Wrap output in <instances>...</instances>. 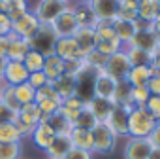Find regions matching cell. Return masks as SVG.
<instances>
[{
  "mask_svg": "<svg viewBox=\"0 0 160 159\" xmlns=\"http://www.w3.org/2000/svg\"><path fill=\"white\" fill-rule=\"evenodd\" d=\"M156 125V119L147 112L145 106H132L128 118V136L136 138H149Z\"/></svg>",
  "mask_w": 160,
  "mask_h": 159,
  "instance_id": "6da1fadb",
  "label": "cell"
},
{
  "mask_svg": "<svg viewBox=\"0 0 160 159\" xmlns=\"http://www.w3.org/2000/svg\"><path fill=\"white\" fill-rule=\"evenodd\" d=\"M57 40H58V36L55 34L51 25H40L38 32L28 40V46H30V49H34V51L42 53L43 57H47V55L55 53Z\"/></svg>",
  "mask_w": 160,
  "mask_h": 159,
  "instance_id": "7a4b0ae2",
  "label": "cell"
},
{
  "mask_svg": "<svg viewBox=\"0 0 160 159\" xmlns=\"http://www.w3.org/2000/svg\"><path fill=\"white\" fill-rule=\"evenodd\" d=\"M40 121H43V119H42V114H40V110H38L36 102L23 104V106L17 110L15 119H13V123L17 125V129L21 131V134H23V136H30L32 129H34Z\"/></svg>",
  "mask_w": 160,
  "mask_h": 159,
  "instance_id": "3957f363",
  "label": "cell"
},
{
  "mask_svg": "<svg viewBox=\"0 0 160 159\" xmlns=\"http://www.w3.org/2000/svg\"><path fill=\"white\" fill-rule=\"evenodd\" d=\"M68 6H70V0H38V4L32 12L42 25H51Z\"/></svg>",
  "mask_w": 160,
  "mask_h": 159,
  "instance_id": "277c9868",
  "label": "cell"
},
{
  "mask_svg": "<svg viewBox=\"0 0 160 159\" xmlns=\"http://www.w3.org/2000/svg\"><path fill=\"white\" fill-rule=\"evenodd\" d=\"M92 133V151L96 153H111L117 146V134L108 127V123H96Z\"/></svg>",
  "mask_w": 160,
  "mask_h": 159,
  "instance_id": "5b68a950",
  "label": "cell"
},
{
  "mask_svg": "<svg viewBox=\"0 0 160 159\" xmlns=\"http://www.w3.org/2000/svg\"><path fill=\"white\" fill-rule=\"evenodd\" d=\"M96 70H92L91 66H87L85 63V68L75 76V97L81 99L85 104L94 97V80H96Z\"/></svg>",
  "mask_w": 160,
  "mask_h": 159,
  "instance_id": "8992f818",
  "label": "cell"
},
{
  "mask_svg": "<svg viewBox=\"0 0 160 159\" xmlns=\"http://www.w3.org/2000/svg\"><path fill=\"white\" fill-rule=\"evenodd\" d=\"M40 25H42V23L38 21V17L34 15V12L28 10L27 14H23L19 19L13 21V25H12V32H13L15 36H19V38H23V40L28 42V40L38 32Z\"/></svg>",
  "mask_w": 160,
  "mask_h": 159,
  "instance_id": "52a82bcc",
  "label": "cell"
},
{
  "mask_svg": "<svg viewBox=\"0 0 160 159\" xmlns=\"http://www.w3.org/2000/svg\"><path fill=\"white\" fill-rule=\"evenodd\" d=\"M130 68H132V64H130L124 49H121V51H117V53H113V55L108 57V63H106L104 72L109 74L111 78H115L117 82H119V80H126Z\"/></svg>",
  "mask_w": 160,
  "mask_h": 159,
  "instance_id": "ba28073f",
  "label": "cell"
},
{
  "mask_svg": "<svg viewBox=\"0 0 160 159\" xmlns=\"http://www.w3.org/2000/svg\"><path fill=\"white\" fill-rule=\"evenodd\" d=\"M130 110L132 106H121L115 104L109 118L106 119L108 127L117 134V136H128V118H130Z\"/></svg>",
  "mask_w": 160,
  "mask_h": 159,
  "instance_id": "9c48e42d",
  "label": "cell"
},
{
  "mask_svg": "<svg viewBox=\"0 0 160 159\" xmlns=\"http://www.w3.org/2000/svg\"><path fill=\"white\" fill-rule=\"evenodd\" d=\"M51 29L55 30V34H57L58 38H68V36H73V34H75V30L79 29V25H77V21H75L72 4L51 23Z\"/></svg>",
  "mask_w": 160,
  "mask_h": 159,
  "instance_id": "30bf717a",
  "label": "cell"
},
{
  "mask_svg": "<svg viewBox=\"0 0 160 159\" xmlns=\"http://www.w3.org/2000/svg\"><path fill=\"white\" fill-rule=\"evenodd\" d=\"M28 70L25 68L23 61H8L6 63V68H4V74H2V84L4 85H21L28 80Z\"/></svg>",
  "mask_w": 160,
  "mask_h": 159,
  "instance_id": "8fae6325",
  "label": "cell"
},
{
  "mask_svg": "<svg viewBox=\"0 0 160 159\" xmlns=\"http://www.w3.org/2000/svg\"><path fill=\"white\" fill-rule=\"evenodd\" d=\"M151 150H152V144L149 138L128 136L124 144V159H147Z\"/></svg>",
  "mask_w": 160,
  "mask_h": 159,
  "instance_id": "7c38bea8",
  "label": "cell"
},
{
  "mask_svg": "<svg viewBox=\"0 0 160 159\" xmlns=\"http://www.w3.org/2000/svg\"><path fill=\"white\" fill-rule=\"evenodd\" d=\"M91 8L98 21H113L117 19L119 2L117 0H91Z\"/></svg>",
  "mask_w": 160,
  "mask_h": 159,
  "instance_id": "4fadbf2b",
  "label": "cell"
},
{
  "mask_svg": "<svg viewBox=\"0 0 160 159\" xmlns=\"http://www.w3.org/2000/svg\"><path fill=\"white\" fill-rule=\"evenodd\" d=\"M73 10V15H75V21L79 25V29H94L98 19L91 8V2H77L75 6H72Z\"/></svg>",
  "mask_w": 160,
  "mask_h": 159,
  "instance_id": "5bb4252c",
  "label": "cell"
},
{
  "mask_svg": "<svg viewBox=\"0 0 160 159\" xmlns=\"http://www.w3.org/2000/svg\"><path fill=\"white\" fill-rule=\"evenodd\" d=\"M55 131L49 127V123L47 121H40L34 129H32V133H30V138H32V142H34V146L36 148H40V150H47L49 146H51V142L55 140Z\"/></svg>",
  "mask_w": 160,
  "mask_h": 159,
  "instance_id": "9a60e30c",
  "label": "cell"
},
{
  "mask_svg": "<svg viewBox=\"0 0 160 159\" xmlns=\"http://www.w3.org/2000/svg\"><path fill=\"white\" fill-rule=\"evenodd\" d=\"M115 87H117V80H115V78H111V76L106 74L104 70H100V72L96 74V80H94V97H100V99H113Z\"/></svg>",
  "mask_w": 160,
  "mask_h": 159,
  "instance_id": "2e32d148",
  "label": "cell"
},
{
  "mask_svg": "<svg viewBox=\"0 0 160 159\" xmlns=\"http://www.w3.org/2000/svg\"><path fill=\"white\" fill-rule=\"evenodd\" d=\"M55 55L60 57L62 61H72V59H83L81 51H79L73 36H68V38H58L57 40V46H55Z\"/></svg>",
  "mask_w": 160,
  "mask_h": 159,
  "instance_id": "e0dca14e",
  "label": "cell"
},
{
  "mask_svg": "<svg viewBox=\"0 0 160 159\" xmlns=\"http://www.w3.org/2000/svg\"><path fill=\"white\" fill-rule=\"evenodd\" d=\"M87 106H89V110L92 112V116L96 118V121H98V123H106V119L109 118V114H111V110H113L115 102H113L111 99L92 97V99L87 102Z\"/></svg>",
  "mask_w": 160,
  "mask_h": 159,
  "instance_id": "ac0fdd59",
  "label": "cell"
},
{
  "mask_svg": "<svg viewBox=\"0 0 160 159\" xmlns=\"http://www.w3.org/2000/svg\"><path fill=\"white\" fill-rule=\"evenodd\" d=\"M73 40L81 51V55H89L91 51L96 49V34H94V29H77L75 34H73Z\"/></svg>",
  "mask_w": 160,
  "mask_h": 159,
  "instance_id": "d6986e66",
  "label": "cell"
},
{
  "mask_svg": "<svg viewBox=\"0 0 160 159\" xmlns=\"http://www.w3.org/2000/svg\"><path fill=\"white\" fill-rule=\"evenodd\" d=\"M72 148L73 146H72V140L68 134H57L55 140L51 142V146L45 150V155H47V159H64Z\"/></svg>",
  "mask_w": 160,
  "mask_h": 159,
  "instance_id": "ffe728a7",
  "label": "cell"
},
{
  "mask_svg": "<svg viewBox=\"0 0 160 159\" xmlns=\"http://www.w3.org/2000/svg\"><path fill=\"white\" fill-rule=\"evenodd\" d=\"M158 42H160V40L156 38V34H154L152 30H138V32L134 34V38L130 40L128 46L139 47V49L149 51V53L152 55V51H154V47L158 46Z\"/></svg>",
  "mask_w": 160,
  "mask_h": 159,
  "instance_id": "44dd1931",
  "label": "cell"
},
{
  "mask_svg": "<svg viewBox=\"0 0 160 159\" xmlns=\"http://www.w3.org/2000/svg\"><path fill=\"white\" fill-rule=\"evenodd\" d=\"M75 76H72V74H62V76H58L55 82H51V85L55 87V91H57V95L64 101V99H68V97H73L75 95Z\"/></svg>",
  "mask_w": 160,
  "mask_h": 159,
  "instance_id": "7402d4cb",
  "label": "cell"
},
{
  "mask_svg": "<svg viewBox=\"0 0 160 159\" xmlns=\"http://www.w3.org/2000/svg\"><path fill=\"white\" fill-rule=\"evenodd\" d=\"M28 10V0H0V12L6 14L12 21L19 19Z\"/></svg>",
  "mask_w": 160,
  "mask_h": 159,
  "instance_id": "603a6c76",
  "label": "cell"
},
{
  "mask_svg": "<svg viewBox=\"0 0 160 159\" xmlns=\"http://www.w3.org/2000/svg\"><path fill=\"white\" fill-rule=\"evenodd\" d=\"M8 38H10V47H8V55H6L8 61H23V57L30 49L28 42L23 40V38H19V36H15L13 32L8 34Z\"/></svg>",
  "mask_w": 160,
  "mask_h": 159,
  "instance_id": "cb8c5ba5",
  "label": "cell"
},
{
  "mask_svg": "<svg viewBox=\"0 0 160 159\" xmlns=\"http://www.w3.org/2000/svg\"><path fill=\"white\" fill-rule=\"evenodd\" d=\"M42 72L45 74V78L49 80V84H51V82H55L58 76L64 74V61H62L60 57H57L55 53H53V55H47L45 61H43Z\"/></svg>",
  "mask_w": 160,
  "mask_h": 159,
  "instance_id": "d4e9b609",
  "label": "cell"
},
{
  "mask_svg": "<svg viewBox=\"0 0 160 159\" xmlns=\"http://www.w3.org/2000/svg\"><path fill=\"white\" fill-rule=\"evenodd\" d=\"M70 140H72V146L73 148H79V150H87V151H92V133L87 131V129H79V127H73L70 131Z\"/></svg>",
  "mask_w": 160,
  "mask_h": 159,
  "instance_id": "484cf974",
  "label": "cell"
},
{
  "mask_svg": "<svg viewBox=\"0 0 160 159\" xmlns=\"http://www.w3.org/2000/svg\"><path fill=\"white\" fill-rule=\"evenodd\" d=\"M85 106V102L81 101V99H77L75 95L73 97H68V99H64L62 102H60V114L73 125V121H75V118H77V114L81 112V108Z\"/></svg>",
  "mask_w": 160,
  "mask_h": 159,
  "instance_id": "4316f807",
  "label": "cell"
},
{
  "mask_svg": "<svg viewBox=\"0 0 160 159\" xmlns=\"http://www.w3.org/2000/svg\"><path fill=\"white\" fill-rule=\"evenodd\" d=\"M111 25H113V30H115L117 38L121 40L122 47H124V46H128V44H130V40H132V38H134V34H136V29H134V21L113 19V21H111Z\"/></svg>",
  "mask_w": 160,
  "mask_h": 159,
  "instance_id": "83f0119b",
  "label": "cell"
},
{
  "mask_svg": "<svg viewBox=\"0 0 160 159\" xmlns=\"http://www.w3.org/2000/svg\"><path fill=\"white\" fill-rule=\"evenodd\" d=\"M122 49H124L132 66H152V55L149 51H143V49L134 47V46H124Z\"/></svg>",
  "mask_w": 160,
  "mask_h": 159,
  "instance_id": "f1b7e54d",
  "label": "cell"
},
{
  "mask_svg": "<svg viewBox=\"0 0 160 159\" xmlns=\"http://www.w3.org/2000/svg\"><path fill=\"white\" fill-rule=\"evenodd\" d=\"M152 74H154L152 66H132L126 80L130 82L132 87H139V85H147V82L151 80Z\"/></svg>",
  "mask_w": 160,
  "mask_h": 159,
  "instance_id": "f546056e",
  "label": "cell"
},
{
  "mask_svg": "<svg viewBox=\"0 0 160 159\" xmlns=\"http://www.w3.org/2000/svg\"><path fill=\"white\" fill-rule=\"evenodd\" d=\"M111 101L115 104H121V106H132V85L128 80H119L117 82V87H115Z\"/></svg>",
  "mask_w": 160,
  "mask_h": 159,
  "instance_id": "4dcf8cb0",
  "label": "cell"
},
{
  "mask_svg": "<svg viewBox=\"0 0 160 159\" xmlns=\"http://www.w3.org/2000/svg\"><path fill=\"white\" fill-rule=\"evenodd\" d=\"M25 136L21 134V131L17 129V125L13 121H6V123H0V142H15L21 144Z\"/></svg>",
  "mask_w": 160,
  "mask_h": 159,
  "instance_id": "1f68e13d",
  "label": "cell"
},
{
  "mask_svg": "<svg viewBox=\"0 0 160 159\" xmlns=\"http://www.w3.org/2000/svg\"><path fill=\"white\" fill-rule=\"evenodd\" d=\"M49 123V127L55 131V134H70V131L73 129V125L60 114V112H55L53 116H49L45 119Z\"/></svg>",
  "mask_w": 160,
  "mask_h": 159,
  "instance_id": "d6a6232c",
  "label": "cell"
},
{
  "mask_svg": "<svg viewBox=\"0 0 160 159\" xmlns=\"http://www.w3.org/2000/svg\"><path fill=\"white\" fill-rule=\"evenodd\" d=\"M158 10H160V4L156 0H141L138 4V17L145 21H154L158 15Z\"/></svg>",
  "mask_w": 160,
  "mask_h": 159,
  "instance_id": "836d02e7",
  "label": "cell"
},
{
  "mask_svg": "<svg viewBox=\"0 0 160 159\" xmlns=\"http://www.w3.org/2000/svg\"><path fill=\"white\" fill-rule=\"evenodd\" d=\"M96 118L92 116V112L89 110V106L85 104L83 108H81V112L77 114V118H75V121H73V127H79V129H87V131H92L94 127H96Z\"/></svg>",
  "mask_w": 160,
  "mask_h": 159,
  "instance_id": "e575fe53",
  "label": "cell"
},
{
  "mask_svg": "<svg viewBox=\"0 0 160 159\" xmlns=\"http://www.w3.org/2000/svg\"><path fill=\"white\" fill-rule=\"evenodd\" d=\"M43 61H45V57H43L42 53L34 51V49H28V53L23 57V64H25V68L28 70V74L40 72V70L43 68Z\"/></svg>",
  "mask_w": 160,
  "mask_h": 159,
  "instance_id": "d590c367",
  "label": "cell"
},
{
  "mask_svg": "<svg viewBox=\"0 0 160 159\" xmlns=\"http://www.w3.org/2000/svg\"><path fill=\"white\" fill-rule=\"evenodd\" d=\"M13 91H15L17 102H19L21 106H23V104H30V102L36 101V89L30 87L28 82H25V84H21V85H15Z\"/></svg>",
  "mask_w": 160,
  "mask_h": 159,
  "instance_id": "8d00e7d4",
  "label": "cell"
},
{
  "mask_svg": "<svg viewBox=\"0 0 160 159\" xmlns=\"http://www.w3.org/2000/svg\"><path fill=\"white\" fill-rule=\"evenodd\" d=\"M60 102L62 101H53V99H43V101H36V106L42 114V119L45 121L49 116H53L55 112L60 110Z\"/></svg>",
  "mask_w": 160,
  "mask_h": 159,
  "instance_id": "74e56055",
  "label": "cell"
},
{
  "mask_svg": "<svg viewBox=\"0 0 160 159\" xmlns=\"http://www.w3.org/2000/svg\"><path fill=\"white\" fill-rule=\"evenodd\" d=\"M21 144L15 142H0V159H21Z\"/></svg>",
  "mask_w": 160,
  "mask_h": 159,
  "instance_id": "f35d334b",
  "label": "cell"
},
{
  "mask_svg": "<svg viewBox=\"0 0 160 159\" xmlns=\"http://www.w3.org/2000/svg\"><path fill=\"white\" fill-rule=\"evenodd\" d=\"M0 102L6 104L8 108H12L13 112H17L21 108V104L17 102V97H15V91L12 85H2V91H0Z\"/></svg>",
  "mask_w": 160,
  "mask_h": 159,
  "instance_id": "ab89813d",
  "label": "cell"
},
{
  "mask_svg": "<svg viewBox=\"0 0 160 159\" xmlns=\"http://www.w3.org/2000/svg\"><path fill=\"white\" fill-rule=\"evenodd\" d=\"M85 63H87V66H91L92 70H96V72H100V70H104L106 68V63H108V57L104 55V53H100V51H91L89 55H85Z\"/></svg>",
  "mask_w": 160,
  "mask_h": 159,
  "instance_id": "60d3db41",
  "label": "cell"
},
{
  "mask_svg": "<svg viewBox=\"0 0 160 159\" xmlns=\"http://www.w3.org/2000/svg\"><path fill=\"white\" fill-rule=\"evenodd\" d=\"M149 97H151V93H149L147 85L132 87V106H145Z\"/></svg>",
  "mask_w": 160,
  "mask_h": 159,
  "instance_id": "b9f144b4",
  "label": "cell"
},
{
  "mask_svg": "<svg viewBox=\"0 0 160 159\" xmlns=\"http://www.w3.org/2000/svg\"><path fill=\"white\" fill-rule=\"evenodd\" d=\"M122 49V44L119 42V40H108V42H96V51H100V53H104L106 57H109V55H113V53H117V51H121Z\"/></svg>",
  "mask_w": 160,
  "mask_h": 159,
  "instance_id": "7bdbcfd3",
  "label": "cell"
},
{
  "mask_svg": "<svg viewBox=\"0 0 160 159\" xmlns=\"http://www.w3.org/2000/svg\"><path fill=\"white\" fill-rule=\"evenodd\" d=\"M85 68V57L83 59H72V61H64V72L66 74H72V76H77Z\"/></svg>",
  "mask_w": 160,
  "mask_h": 159,
  "instance_id": "ee69618b",
  "label": "cell"
},
{
  "mask_svg": "<svg viewBox=\"0 0 160 159\" xmlns=\"http://www.w3.org/2000/svg\"><path fill=\"white\" fill-rule=\"evenodd\" d=\"M43 99H53V101H62L58 95H57V91H55V87L51 85V84H47V85H43V87H40L38 91H36V101H43ZM34 101V102H36Z\"/></svg>",
  "mask_w": 160,
  "mask_h": 159,
  "instance_id": "f6af8a7d",
  "label": "cell"
},
{
  "mask_svg": "<svg viewBox=\"0 0 160 159\" xmlns=\"http://www.w3.org/2000/svg\"><path fill=\"white\" fill-rule=\"evenodd\" d=\"M27 82H28V85H30V87H34V89L38 91L40 87H43V85H47V84H49V80H47V78H45V74L40 70V72H32V74L28 76Z\"/></svg>",
  "mask_w": 160,
  "mask_h": 159,
  "instance_id": "bcb514c9",
  "label": "cell"
},
{
  "mask_svg": "<svg viewBox=\"0 0 160 159\" xmlns=\"http://www.w3.org/2000/svg\"><path fill=\"white\" fill-rule=\"evenodd\" d=\"M145 108H147V112L156 121H160V97L158 95H151L149 101H147V104H145Z\"/></svg>",
  "mask_w": 160,
  "mask_h": 159,
  "instance_id": "7dc6e473",
  "label": "cell"
},
{
  "mask_svg": "<svg viewBox=\"0 0 160 159\" xmlns=\"http://www.w3.org/2000/svg\"><path fill=\"white\" fill-rule=\"evenodd\" d=\"M12 25H13V21H12L6 14L0 12V36H8V34H12Z\"/></svg>",
  "mask_w": 160,
  "mask_h": 159,
  "instance_id": "c3c4849f",
  "label": "cell"
},
{
  "mask_svg": "<svg viewBox=\"0 0 160 159\" xmlns=\"http://www.w3.org/2000/svg\"><path fill=\"white\" fill-rule=\"evenodd\" d=\"M147 89H149L151 95H158L160 97V74L158 72H154L151 76V80L147 82Z\"/></svg>",
  "mask_w": 160,
  "mask_h": 159,
  "instance_id": "681fc988",
  "label": "cell"
},
{
  "mask_svg": "<svg viewBox=\"0 0 160 159\" xmlns=\"http://www.w3.org/2000/svg\"><path fill=\"white\" fill-rule=\"evenodd\" d=\"M64 159H92V151L79 150V148H72Z\"/></svg>",
  "mask_w": 160,
  "mask_h": 159,
  "instance_id": "f907efd6",
  "label": "cell"
},
{
  "mask_svg": "<svg viewBox=\"0 0 160 159\" xmlns=\"http://www.w3.org/2000/svg\"><path fill=\"white\" fill-rule=\"evenodd\" d=\"M15 114H17V112H13L12 108H8L6 104H2V102H0V123L13 121V119H15Z\"/></svg>",
  "mask_w": 160,
  "mask_h": 159,
  "instance_id": "816d5d0a",
  "label": "cell"
},
{
  "mask_svg": "<svg viewBox=\"0 0 160 159\" xmlns=\"http://www.w3.org/2000/svg\"><path fill=\"white\" fill-rule=\"evenodd\" d=\"M149 140H151L152 148H160V121H156V125H154L152 133L149 134Z\"/></svg>",
  "mask_w": 160,
  "mask_h": 159,
  "instance_id": "f5cc1de1",
  "label": "cell"
},
{
  "mask_svg": "<svg viewBox=\"0 0 160 159\" xmlns=\"http://www.w3.org/2000/svg\"><path fill=\"white\" fill-rule=\"evenodd\" d=\"M8 47H10V38L8 36H0V57H6L8 55Z\"/></svg>",
  "mask_w": 160,
  "mask_h": 159,
  "instance_id": "db71d44e",
  "label": "cell"
},
{
  "mask_svg": "<svg viewBox=\"0 0 160 159\" xmlns=\"http://www.w3.org/2000/svg\"><path fill=\"white\" fill-rule=\"evenodd\" d=\"M152 32L156 34V38L160 40V19H154V25H152Z\"/></svg>",
  "mask_w": 160,
  "mask_h": 159,
  "instance_id": "11a10c76",
  "label": "cell"
},
{
  "mask_svg": "<svg viewBox=\"0 0 160 159\" xmlns=\"http://www.w3.org/2000/svg\"><path fill=\"white\" fill-rule=\"evenodd\" d=\"M147 159H160V148H152Z\"/></svg>",
  "mask_w": 160,
  "mask_h": 159,
  "instance_id": "9f6ffc18",
  "label": "cell"
},
{
  "mask_svg": "<svg viewBox=\"0 0 160 159\" xmlns=\"http://www.w3.org/2000/svg\"><path fill=\"white\" fill-rule=\"evenodd\" d=\"M6 63H8V59H6V57H0V82H2V74H4Z\"/></svg>",
  "mask_w": 160,
  "mask_h": 159,
  "instance_id": "6f0895ef",
  "label": "cell"
},
{
  "mask_svg": "<svg viewBox=\"0 0 160 159\" xmlns=\"http://www.w3.org/2000/svg\"><path fill=\"white\" fill-rule=\"evenodd\" d=\"M152 68H154V72L160 74V57H154L152 59Z\"/></svg>",
  "mask_w": 160,
  "mask_h": 159,
  "instance_id": "680465c9",
  "label": "cell"
},
{
  "mask_svg": "<svg viewBox=\"0 0 160 159\" xmlns=\"http://www.w3.org/2000/svg\"><path fill=\"white\" fill-rule=\"evenodd\" d=\"M154 57H160V42H158V46L154 47V51H152V59Z\"/></svg>",
  "mask_w": 160,
  "mask_h": 159,
  "instance_id": "91938a15",
  "label": "cell"
},
{
  "mask_svg": "<svg viewBox=\"0 0 160 159\" xmlns=\"http://www.w3.org/2000/svg\"><path fill=\"white\" fill-rule=\"evenodd\" d=\"M77 2H91V0H77Z\"/></svg>",
  "mask_w": 160,
  "mask_h": 159,
  "instance_id": "94428289",
  "label": "cell"
},
{
  "mask_svg": "<svg viewBox=\"0 0 160 159\" xmlns=\"http://www.w3.org/2000/svg\"><path fill=\"white\" fill-rule=\"evenodd\" d=\"M156 19H160V10H158V15H156Z\"/></svg>",
  "mask_w": 160,
  "mask_h": 159,
  "instance_id": "6125c7cd",
  "label": "cell"
},
{
  "mask_svg": "<svg viewBox=\"0 0 160 159\" xmlns=\"http://www.w3.org/2000/svg\"><path fill=\"white\" fill-rule=\"evenodd\" d=\"M2 85H4V84H2V82H0V91H2Z\"/></svg>",
  "mask_w": 160,
  "mask_h": 159,
  "instance_id": "be15d7a7",
  "label": "cell"
},
{
  "mask_svg": "<svg viewBox=\"0 0 160 159\" xmlns=\"http://www.w3.org/2000/svg\"><path fill=\"white\" fill-rule=\"evenodd\" d=\"M134 2H138V4H139V2H141V0H134Z\"/></svg>",
  "mask_w": 160,
  "mask_h": 159,
  "instance_id": "e7e4bbea",
  "label": "cell"
},
{
  "mask_svg": "<svg viewBox=\"0 0 160 159\" xmlns=\"http://www.w3.org/2000/svg\"><path fill=\"white\" fill-rule=\"evenodd\" d=\"M156 2H158V4H160V0H156Z\"/></svg>",
  "mask_w": 160,
  "mask_h": 159,
  "instance_id": "03108f58",
  "label": "cell"
}]
</instances>
